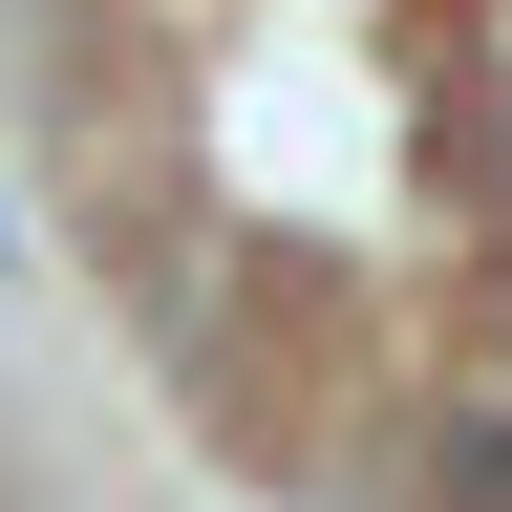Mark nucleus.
Here are the masks:
<instances>
[{
    "label": "nucleus",
    "mask_w": 512,
    "mask_h": 512,
    "mask_svg": "<svg viewBox=\"0 0 512 512\" xmlns=\"http://www.w3.org/2000/svg\"><path fill=\"white\" fill-rule=\"evenodd\" d=\"M427 512H512V406H448L427 427Z\"/></svg>",
    "instance_id": "f257e3e1"
}]
</instances>
